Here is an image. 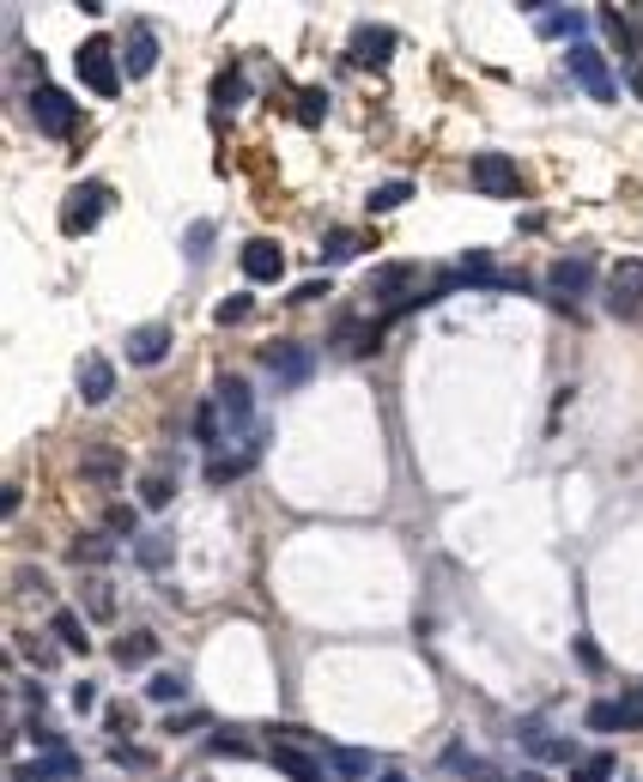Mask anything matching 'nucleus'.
Segmentation results:
<instances>
[{"label":"nucleus","mask_w":643,"mask_h":782,"mask_svg":"<svg viewBox=\"0 0 643 782\" xmlns=\"http://www.w3.org/2000/svg\"><path fill=\"white\" fill-rule=\"evenodd\" d=\"M365 298L389 303V322H395V316H407L414 303H426V298H419V267H414V261L370 267V279H365Z\"/></svg>","instance_id":"1"},{"label":"nucleus","mask_w":643,"mask_h":782,"mask_svg":"<svg viewBox=\"0 0 643 782\" xmlns=\"http://www.w3.org/2000/svg\"><path fill=\"white\" fill-rule=\"evenodd\" d=\"M24 110H31V127H37V134H49V140H68L73 122H80V104H73L61 85H37Z\"/></svg>","instance_id":"2"},{"label":"nucleus","mask_w":643,"mask_h":782,"mask_svg":"<svg viewBox=\"0 0 643 782\" xmlns=\"http://www.w3.org/2000/svg\"><path fill=\"white\" fill-rule=\"evenodd\" d=\"M564 68H571V80L583 85L589 97H601V104H613V97H620V80H613L608 55H601L595 43H571V55H564Z\"/></svg>","instance_id":"3"},{"label":"nucleus","mask_w":643,"mask_h":782,"mask_svg":"<svg viewBox=\"0 0 643 782\" xmlns=\"http://www.w3.org/2000/svg\"><path fill=\"white\" fill-rule=\"evenodd\" d=\"M73 68H80V80L92 85L98 97H115V92H122V61H115V49L104 43V37H85L80 55H73Z\"/></svg>","instance_id":"4"},{"label":"nucleus","mask_w":643,"mask_h":782,"mask_svg":"<svg viewBox=\"0 0 643 782\" xmlns=\"http://www.w3.org/2000/svg\"><path fill=\"white\" fill-rule=\"evenodd\" d=\"M104 213H110V188L104 183H80V188H68V200H61V230H68V237H85Z\"/></svg>","instance_id":"5"},{"label":"nucleus","mask_w":643,"mask_h":782,"mask_svg":"<svg viewBox=\"0 0 643 782\" xmlns=\"http://www.w3.org/2000/svg\"><path fill=\"white\" fill-rule=\"evenodd\" d=\"M608 310L620 316V322L643 316V261H637V255L613 261V274H608Z\"/></svg>","instance_id":"6"},{"label":"nucleus","mask_w":643,"mask_h":782,"mask_svg":"<svg viewBox=\"0 0 643 782\" xmlns=\"http://www.w3.org/2000/svg\"><path fill=\"white\" fill-rule=\"evenodd\" d=\"M589 286H595V255H564V261H552V274H547V298L552 303L589 298Z\"/></svg>","instance_id":"7"},{"label":"nucleus","mask_w":643,"mask_h":782,"mask_svg":"<svg viewBox=\"0 0 643 782\" xmlns=\"http://www.w3.org/2000/svg\"><path fill=\"white\" fill-rule=\"evenodd\" d=\"M262 364H267V377H274V382L298 389V382H310L316 352H310V346H298V340H274V346H262Z\"/></svg>","instance_id":"8"},{"label":"nucleus","mask_w":643,"mask_h":782,"mask_svg":"<svg viewBox=\"0 0 643 782\" xmlns=\"http://www.w3.org/2000/svg\"><path fill=\"white\" fill-rule=\"evenodd\" d=\"M468 176H473V188H480L486 200H510V195H517V164H510L504 152H473Z\"/></svg>","instance_id":"9"},{"label":"nucleus","mask_w":643,"mask_h":782,"mask_svg":"<svg viewBox=\"0 0 643 782\" xmlns=\"http://www.w3.org/2000/svg\"><path fill=\"white\" fill-rule=\"evenodd\" d=\"M262 443H267V431H249L237 449H218V455L207 461V485H231V480H243V473L262 461Z\"/></svg>","instance_id":"10"},{"label":"nucleus","mask_w":643,"mask_h":782,"mask_svg":"<svg viewBox=\"0 0 643 782\" xmlns=\"http://www.w3.org/2000/svg\"><path fill=\"white\" fill-rule=\"evenodd\" d=\"M589 728H595V734H620V728L643 734V691H637V698H601V703H589Z\"/></svg>","instance_id":"11"},{"label":"nucleus","mask_w":643,"mask_h":782,"mask_svg":"<svg viewBox=\"0 0 643 782\" xmlns=\"http://www.w3.org/2000/svg\"><path fill=\"white\" fill-rule=\"evenodd\" d=\"M80 776H85L80 752H43L31 764H12V782H80Z\"/></svg>","instance_id":"12"},{"label":"nucleus","mask_w":643,"mask_h":782,"mask_svg":"<svg viewBox=\"0 0 643 782\" xmlns=\"http://www.w3.org/2000/svg\"><path fill=\"white\" fill-rule=\"evenodd\" d=\"M243 274H249L255 286H274V279H286V249H279L274 237H249V243H243Z\"/></svg>","instance_id":"13"},{"label":"nucleus","mask_w":643,"mask_h":782,"mask_svg":"<svg viewBox=\"0 0 643 782\" xmlns=\"http://www.w3.org/2000/svg\"><path fill=\"white\" fill-rule=\"evenodd\" d=\"M213 401H218V413H225V425L262 431V425H255V394H249V382H243V377H218Z\"/></svg>","instance_id":"14"},{"label":"nucleus","mask_w":643,"mask_h":782,"mask_svg":"<svg viewBox=\"0 0 643 782\" xmlns=\"http://www.w3.org/2000/svg\"><path fill=\"white\" fill-rule=\"evenodd\" d=\"M389 49H395L389 24H358V31H353V61H358V68H382Z\"/></svg>","instance_id":"15"},{"label":"nucleus","mask_w":643,"mask_h":782,"mask_svg":"<svg viewBox=\"0 0 643 782\" xmlns=\"http://www.w3.org/2000/svg\"><path fill=\"white\" fill-rule=\"evenodd\" d=\"M164 352H171V328L164 322H146L127 335V364H164Z\"/></svg>","instance_id":"16"},{"label":"nucleus","mask_w":643,"mask_h":782,"mask_svg":"<svg viewBox=\"0 0 643 782\" xmlns=\"http://www.w3.org/2000/svg\"><path fill=\"white\" fill-rule=\"evenodd\" d=\"M110 394H115V370H110V358L92 352V358L80 364V401H85V407H104Z\"/></svg>","instance_id":"17"},{"label":"nucleus","mask_w":643,"mask_h":782,"mask_svg":"<svg viewBox=\"0 0 643 782\" xmlns=\"http://www.w3.org/2000/svg\"><path fill=\"white\" fill-rule=\"evenodd\" d=\"M122 68H127V80H146L152 68H159V37L140 24L134 37H127V55H122Z\"/></svg>","instance_id":"18"},{"label":"nucleus","mask_w":643,"mask_h":782,"mask_svg":"<svg viewBox=\"0 0 643 782\" xmlns=\"http://www.w3.org/2000/svg\"><path fill=\"white\" fill-rule=\"evenodd\" d=\"M334 340H340V352H346V358H365V352H377L382 328H370V322H353V316H346V322L334 328Z\"/></svg>","instance_id":"19"},{"label":"nucleus","mask_w":643,"mask_h":782,"mask_svg":"<svg viewBox=\"0 0 643 782\" xmlns=\"http://www.w3.org/2000/svg\"><path fill=\"white\" fill-rule=\"evenodd\" d=\"M152 656H159V637H152V631H127V637H115V661H122V668H146Z\"/></svg>","instance_id":"20"},{"label":"nucleus","mask_w":643,"mask_h":782,"mask_svg":"<svg viewBox=\"0 0 643 782\" xmlns=\"http://www.w3.org/2000/svg\"><path fill=\"white\" fill-rule=\"evenodd\" d=\"M322 759H328L340 776H370L377 771V752H358V747H322Z\"/></svg>","instance_id":"21"},{"label":"nucleus","mask_w":643,"mask_h":782,"mask_svg":"<svg viewBox=\"0 0 643 782\" xmlns=\"http://www.w3.org/2000/svg\"><path fill=\"white\" fill-rule=\"evenodd\" d=\"M522 747L534 752V759H552V764H564V759H576V747L571 740H552L547 728H522Z\"/></svg>","instance_id":"22"},{"label":"nucleus","mask_w":643,"mask_h":782,"mask_svg":"<svg viewBox=\"0 0 643 782\" xmlns=\"http://www.w3.org/2000/svg\"><path fill=\"white\" fill-rule=\"evenodd\" d=\"M274 771H286L292 782H322V764L304 759L298 747H274Z\"/></svg>","instance_id":"23"},{"label":"nucleus","mask_w":643,"mask_h":782,"mask_svg":"<svg viewBox=\"0 0 643 782\" xmlns=\"http://www.w3.org/2000/svg\"><path fill=\"white\" fill-rule=\"evenodd\" d=\"M68 558L73 564H110L115 558V541H110V534H80V541L68 546Z\"/></svg>","instance_id":"24"},{"label":"nucleus","mask_w":643,"mask_h":782,"mask_svg":"<svg viewBox=\"0 0 643 782\" xmlns=\"http://www.w3.org/2000/svg\"><path fill=\"white\" fill-rule=\"evenodd\" d=\"M49 631H55L61 649H73V656H85V644H92V637H85V625H80V613H68V607L49 619Z\"/></svg>","instance_id":"25"},{"label":"nucleus","mask_w":643,"mask_h":782,"mask_svg":"<svg viewBox=\"0 0 643 782\" xmlns=\"http://www.w3.org/2000/svg\"><path fill=\"white\" fill-rule=\"evenodd\" d=\"M443 764H449V771H461V776H480V782H504V776H498L486 759H473L468 747H449V752H443Z\"/></svg>","instance_id":"26"},{"label":"nucleus","mask_w":643,"mask_h":782,"mask_svg":"<svg viewBox=\"0 0 643 782\" xmlns=\"http://www.w3.org/2000/svg\"><path fill=\"white\" fill-rule=\"evenodd\" d=\"M613 771H620V764H613V752H589V759L571 764V782H613Z\"/></svg>","instance_id":"27"},{"label":"nucleus","mask_w":643,"mask_h":782,"mask_svg":"<svg viewBox=\"0 0 643 782\" xmlns=\"http://www.w3.org/2000/svg\"><path fill=\"white\" fill-rule=\"evenodd\" d=\"M171 497H176V485H171V473H164V467L140 480V504H146V510H164Z\"/></svg>","instance_id":"28"},{"label":"nucleus","mask_w":643,"mask_h":782,"mask_svg":"<svg viewBox=\"0 0 643 782\" xmlns=\"http://www.w3.org/2000/svg\"><path fill=\"white\" fill-rule=\"evenodd\" d=\"M316 255L328 267H340V261H353V255H358V237H353V230H328V243H322Z\"/></svg>","instance_id":"29"},{"label":"nucleus","mask_w":643,"mask_h":782,"mask_svg":"<svg viewBox=\"0 0 643 782\" xmlns=\"http://www.w3.org/2000/svg\"><path fill=\"white\" fill-rule=\"evenodd\" d=\"M401 200H414V183H382V188H370L365 207H370V213H395Z\"/></svg>","instance_id":"30"},{"label":"nucleus","mask_w":643,"mask_h":782,"mask_svg":"<svg viewBox=\"0 0 643 782\" xmlns=\"http://www.w3.org/2000/svg\"><path fill=\"white\" fill-rule=\"evenodd\" d=\"M547 37H583V12H540Z\"/></svg>","instance_id":"31"},{"label":"nucleus","mask_w":643,"mask_h":782,"mask_svg":"<svg viewBox=\"0 0 643 782\" xmlns=\"http://www.w3.org/2000/svg\"><path fill=\"white\" fill-rule=\"evenodd\" d=\"M183 691H188V679H183V673H159V679L146 686V698H152V703H176Z\"/></svg>","instance_id":"32"},{"label":"nucleus","mask_w":643,"mask_h":782,"mask_svg":"<svg viewBox=\"0 0 643 782\" xmlns=\"http://www.w3.org/2000/svg\"><path fill=\"white\" fill-rule=\"evenodd\" d=\"M237 97H243V73H237V68H231V73H218L213 104H218V110H237Z\"/></svg>","instance_id":"33"},{"label":"nucleus","mask_w":643,"mask_h":782,"mask_svg":"<svg viewBox=\"0 0 643 782\" xmlns=\"http://www.w3.org/2000/svg\"><path fill=\"white\" fill-rule=\"evenodd\" d=\"M322 115H328V92H298V122L316 127Z\"/></svg>","instance_id":"34"},{"label":"nucleus","mask_w":643,"mask_h":782,"mask_svg":"<svg viewBox=\"0 0 643 782\" xmlns=\"http://www.w3.org/2000/svg\"><path fill=\"white\" fill-rule=\"evenodd\" d=\"M218 419H225V413H218V401H201V413H195V438L201 443H218Z\"/></svg>","instance_id":"35"},{"label":"nucleus","mask_w":643,"mask_h":782,"mask_svg":"<svg viewBox=\"0 0 643 782\" xmlns=\"http://www.w3.org/2000/svg\"><path fill=\"white\" fill-rule=\"evenodd\" d=\"M164 558H171V541H164V534H152V541H140V564H152V570H159Z\"/></svg>","instance_id":"36"},{"label":"nucleus","mask_w":643,"mask_h":782,"mask_svg":"<svg viewBox=\"0 0 643 782\" xmlns=\"http://www.w3.org/2000/svg\"><path fill=\"white\" fill-rule=\"evenodd\" d=\"M207 243H213V225H188V261H207Z\"/></svg>","instance_id":"37"},{"label":"nucleus","mask_w":643,"mask_h":782,"mask_svg":"<svg viewBox=\"0 0 643 782\" xmlns=\"http://www.w3.org/2000/svg\"><path fill=\"white\" fill-rule=\"evenodd\" d=\"M207 752H213V759H249V747H243V740H225V734L207 740Z\"/></svg>","instance_id":"38"},{"label":"nucleus","mask_w":643,"mask_h":782,"mask_svg":"<svg viewBox=\"0 0 643 782\" xmlns=\"http://www.w3.org/2000/svg\"><path fill=\"white\" fill-rule=\"evenodd\" d=\"M104 522H110V534H127V541H134V510H127V504H115Z\"/></svg>","instance_id":"39"},{"label":"nucleus","mask_w":643,"mask_h":782,"mask_svg":"<svg viewBox=\"0 0 643 782\" xmlns=\"http://www.w3.org/2000/svg\"><path fill=\"white\" fill-rule=\"evenodd\" d=\"M24 656H31V668H55V649H49V644H31V637H24Z\"/></svg>","instance_id":"40"},{"label":"nucleus","mask_w":643,"mask_h":782,"mask_svg":"<svg viewBox=\"0 0 643 782\" xmlns=\"http://www.w3.org/2000/svg\"><path fill=\"white\" fill-rule=\"evenodd\" d=\"M316 298H328V279H304V286L292 291V303H316Z\"/></svg>","instance_id":"41"},{"label":"nucleus","mask_w":643,"mask_h":782,"mask_svg":"<svg viewBox=\"0 0 643 782\" xmlns=\"http://www.w3.org/2000/svg\"><path fill=\"white\" fill-rule=\"evenodd\" d=\"M12 583H19V595H43V570H12Z\"/></svg>","instance_id":"42"},{"label":"nucleus","mask_w":643,"mask_h":782,"mask_svg":"<svg viewBox=\"0 0 643 782\" xmlns=\"http://www.w3.org/2000/svg\"><path fill=\"white\" fill-rule=\"evenodd\" d=\"M218 322H249V298H231V303H218Z\"/></svg>","instance_id":"43"},{"label":"nucleus","mask_w":643,"mask_h":782,"mask_svg":"<svg viewBox=\"0 0 643 782\" xmlns=\"http://www.w3.org/2000/svg\"><path fill=\"white\" fill-rule=\"evenodd\" d=\"M110 607H115V600H110V583H92V613H98V619H110Z\"/></svg>","instance_id":"44"},{"label":"nucleus","mask_w":643,"mask_h":782,"mask_svg":"<svg viewBox=\"0 0 643 782\" xmlns=\"http://www.w3.org/2000/svg\"><path fill=\"white\" fill-rule=\"evenodd\" d=\"M68 703H73V710L85 716V710H92V703H98V691H92V686H73V691H68Z\"/></svg>","instance_id":"45"},{"label":"nucleus","mask_w":643,"mask_h":782,"mask_svg":"<svg viewBox=\"0 0 643 782\" xmlns=\"http://www.w3.org/2000/svg\"><path fill=\"white\" fill-rule=\"evenodd\" d=\"M110 759H115V764H134V771H146V752H134V747H115Z\"/></svg>","instance_id":"46"},{"label":"nucleus","mask_w":643,"mask_h":782,"mask_svg":"<svg viewBox=\"0 0 643 782\" xmlns=\"http://www.w3.org/2000/svg\"><path fill=\"white\" fill-rule=\"evenodd\" d=\"M85 473H98V480H104V473H115V455H92V461H85Z\"/></svg>","instance_id":"47"},{"label":"nucleus","mask_w":643,"mask_h":782,"mask_svg":"<svg viewBox=\"0 0 643 782\" xmlns=\"http://www.w3.org/2000/svg\"><path fill=\"white\" fill-rule=\"evenodd\" d=\"M504 782H547L540 771H517V776H504Z\"/></svg>","instance_id":"48"},{"label":"nucleus","mask_w":643,"mask_h":782,"mask_svg":"<svg viewBox=\"0 0 643 782\" xmlns=\"http://www.w3.org/2000/svg\"><path fill=\"white\" fill-rule=\"evenodd\" d=\"M382 782H401V776H382Z\"/></svg>","instance_id":"49"}]
</instances>
